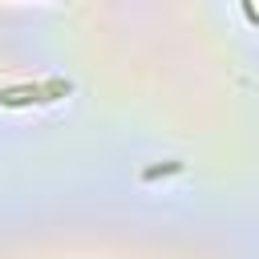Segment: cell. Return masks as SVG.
<instances>
[{
  "label": "cell",
  "mask_w": 259,
  "mask_h": 259,
  "mask_svg": "<svg viewBox=\"0 0 259 259\" xmlns=\"http://www.w3.org/2000/svg\"><path fill=\"white\" fill-rule=\"evenodd\" d=\"M174 170H182V162H162V166H150V170H146V182H154V178H162V174H174Z\"/></svg>",
  "instance_id": "7a4b0ae2"
},
{
  "label": "cell",
  "mask_w": 259,
  "mask_h": 259,
  "mask_svg": "<svg viewBox=\"0 0 259 259\" xmlns=\"http://www.w3.org/2000/svg\"><path fill=\"white\" fill-rule=\"evenodd\" d=\"M69 93V81H45V85H12L0 89V105H28V101H57Z\"/></svg>",
  "instance_id": "6da1fadb"
}]
</instances>
